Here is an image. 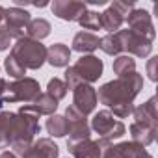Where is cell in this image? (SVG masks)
<instances>
[{
    "mask_svg": "<svg viewBox=\"0 0 158 158\" xmlns=\"http://www.w3.org/2000/svg\"><path fill=\"white\" fill-rule=\"evenodd\" d=\"M141 88H143V76L132 73L101 86L97 93V101H101L110 110L121 104H134V99L138 97Z\"/></svg>",
    "mask_w": 158,
    "mask_h": 158,
    "instance_id": "1",
    "label": "cell"
},
{
    "mask_svg": "<svg viewBox=\"0 0 158 158\" xmlns=\"http://www.w3.org/2000/svg\"><path fill=\"white\" fill-rule=\"evenodd\" d=\"M41 95V88L39 82L34 78H21L15 82H6L4 89L0 91V108L6 102H24V104H32L37 97Z\"/></svg>",
    "mask_w": 158,
    "mask_h": 158,
    "instance_id": "2",
    "label": "cell"
},
{
    "mask_svg": "<svg viewBox=\"0 0 158 158\" xmlns=\"http://www.w3.org/2000/svg\"><path fill=\"white\" fill-rule=\"evenodd\" d=\"M11 56L24 69H39L47 61V48L41 41H34L30 37H21L11 45Z\"/></svg>",
    "mask_w": 158,
    "mask_h": 158,
    "instance_id": "3",
    "label": "cell"
},
{
    "mask_svg": "<svg viewBox=\"0 0 158 158\" xmlns=\"http://www.w3.org/2000/svg\"><path fill=\"white\" fill-rule=\"evenodd\" d=\"M89 128H93V130L99 134V138L108 139V141L121 138V136L125 134V130H127L125 125H123L110 110H101V112H97V114L93 115V119H91V127H89Z\"/></svg>",
    "mask_w": 158,
    "mask_h": 158,
    "instance_id": "4",
    "label": "cell"
},
{
    "mask_svg": "<svg viewBox=\"0 0 158 158\" xmlns=\"http://www.w3.org/2000/svg\"><path fill=\"white\" fill-rule=\"evenodd\" d=\"M63 117L67 121V134H69L67 143H78V141H84V139L91 138V128L88 125L86 115H82L74 106H67Z\"/></svg>",
    "mask_w": 158,
    "mask_h": 158,
    "instance_id": "5",
    "label": "cell"
},
{
    "mask_svg": "<svg viewBox=\"0 0 158 158\" xmlns=\"http://www.w3.org/2000/svg\"><path fill=\"white\" fill-rule=\"evenodd\" d=\"M119 41H121V48L127 50L128 54L132 56H138V58H147L152 50V41H149L147 37L132 32V30H119L115 32Z\"/></svg>",
    "mask_w": 158,
    "mask_h": 158,
    "instance_id": "6",
    "label": "cell"
},
{
    "mask_svg": "<svg viewBox=\"0 0 158 158\" xmlns=\"http://www.w3.org/2000/svg\"><path fill=\"white\" fill-rule=\"evenodd\" d=\"M30 13L21 8H10L4 10V28L13 39L26 37V26L30 23Z\"/></svg>",
    "mask_w": 158,
    "mask_h": 158,
    "instance_id": "7",
    "label": "cell"
},
{
    "mask_svg": "<svg viewBox=\"0 0 158 158\" xmlns=\"http://www.w3.org/2000/svg\"><path fill=\"white\" fill-rule=\"evenodd\" d=\"M112 145V141L108 139H84V141H78V143H67L69 152L74 158H102V154L106 152V149Z\"/></svg>",
    "mask_w": 158,
    "mask_h": 158,
    "instance_id": "8",
    "label": "cell"
},
{
    "mask_svg": "<svg viewBox=\"0 0 158 158\" xmlns=\"http://www.w3.org/2000/svg\"><path fill=\"white\" fill-rule=\"evenodd\" d=\"M73 69H74V73L80 76V80L84 82V84H93V82H97L99 78L102 76V69H104V65H102V61L97 58V56H93V54H88V56H82L80 60H78L74 65H73Z\"/></svg>",
    "mask_w": 158,
    "mask_h": 158,
    "instance_id": "9",
    "label": "cell"
},
{
    "mask_svg": "<svg viewBox=\"0 0 158 158\" xmlns=\"http://www.w3.org/2000/svg\"><path fill=\"white\" fill-rule=\"evenodd\" d=\"M73 106L82 115H88L97 106V91L89 84H80L73 89Z\"/></svg>",
    "mask_w": 158,
    "mask_h": 158,
    "instance_id": "10",
    "label": "cell"
},
{
    "mask_svg": "<svg viewBox=\"0 0 158 158\" xmlns=\"http://www.w3.org/2000/svg\"><path fill=\"white\" fill-rule=\"evenodd\" d=\"M125 21H127V24H128V30H132V32H136V34L147 37L149 41L154 39L156 32H154V26H152V21H151L149 11H145V10H136V8H134V10L130 11V15H128Z\"/></svg>",
    "mask_w": 158,
    "mask_h": 158,
    "instance_id": "11",
    "label": "cell"
},
{
    "mask_svg": "<svg viewBox=\"0 0 158 158\" xmlns=\"http://www.w3.org/2000/svg\"><path fill=\"white\" fill-rule=\"evenodd\" d=\"M50 8L52 13L61 21H78V17L88 10V6L84 2H78V0H54Z\"/></svg>",
    "mask_w": 158,
    "mask_h": 158,
    "instance_id": "12",
    "label": "cell"
},
{
    "mask_svg": "<svg viewBox=\"0 0 158 158\" xmlns=\"http://www.w3.org/2000/svg\"><path fill=\"white\" fill-rule=\"evenodd\" d=\"M134 115V123H141V125H149L158 128V110H156V97H151L147 102H143L141 106L132 110Z\"/></svg>",
    "mask_w": 158,
    "mask_h": 158,
    "instance_id": "13",
    "label": "cell"
},
{
    "mask_svg": "<svg viewBox=\"0 0 158 158\" xmlns=\"http://www.w3.org/2000/svg\"><path fill=\"white\" fill-rule=\"evenodd\" d=\"M156 132H158V128L149 127V125H141V123H132V125H130L132 141L138 143V145H141V147L151 145V143L156 139Z\"/></svg>",
    "mask_w": 158,
    "mask_h": 158,
    "instance_id": "14",
    "label": "cell"
},
{
    "mask_svg": "<svg viewBox=\"0 0 158 158\" xmlns=\"http://www.w3.org/2000/svg\"><path fill=\"white\" fill-rule=\"evenodd\" d=\"M69 60H71V50L67 45L56 43L47 48V61L52 67H65L69 63Z\"/></svg>",
    "mask_w": 158,
    "mask_h": 158,
    "instance_id": "15",
    "label": "cell"
},
{
    "mask_svg": "<svg viewBox=\"0 0 158 158\" xmlns=\"http://www.w3.org/2000/svg\"><path fill=\"white\" fill-rule=\"evenodd\" d=\"M99 48V37L91 32H78L73 39V50L82 52L84 56Z\"/></svg>",
    "mask_w": 158,
    "mask_h": 158,
    "instance_id": "16",
    "label": "cell"
},
{
    "mask_svg": "<svg viewBox=\"0 0 158 158\" xmlns=\"http://www.w3.org/2000/svg\"><path fill=\"white\" fill-rule=\"evenodd\" d=\"M123 23H125V17L119 11H115L112 6H108V10L101 13V28H104L110 34L119 32L121 26H123Z\"/></svg>",
    "mask_w": 158,
    "mask_h": 158,
    "instance_id": "17",
    "label": "cell"
},
{
    "mask_svg": "<svg viewBox=\"0 0 158 158\" xmlns=\"http://www.w3.org/2000/svg\"><path fill=\"white\" fill-rule=\"evenodd\" d=\"M139 147L141 145H138L134 141H123L117 145H110L106 149V152L102 154V158H134V154Z\"/></svg>",
    "mask_w": 158,
    "mask_h": 158,
    "instance_id": "18",
    "label": "cell"
},
{
    "mask_svg": "<svg viewBox=\"0 0 158 158\" xmlns=\"http://www.w3.org/2000/svg\"><path fill=\"white\" fill-rule=\"evenodd\" d=\"M50 23L45 19H32L26 26V37L34 39V41H41L50 34Z\"/></svg>",
    "mask_w": 158,
    "mask_h": 158,
    "instance_id": "19",
    "label": "cell"
},
{
    "mask_svg": "<svg viewBox=\"0 0 158 158\" xmlns=\"http://www.w3.org/2000/svg\"><path fill=\"white\" fill-rule=\"evenodd\" d=\"M30 108L35 112V114H39V115H54V112H56V108H58V101H54L50 95H47V93H41L32 104H30Z\"/></svg>",
    "mask_w": 158,
    "mask_h": 158,
    "instance_id": "20",
    "label": "cell"
},
{
    "mask_svg": "<svg viewBox=\"0 0 158 158\" xmlns=\"http://www.w3.org/2000/svg\"><path fill=\"white\" fill-rule=\"evenodd\" d=\"M99 48L110 56H121L123 48H121V41L117 37V34H108L104 37L99 39Z\"/></svg>",
    "mask_w": 158,
    "mask_h": 158,
    "instance_id": "21",
    "label": "cell"
},
{
    "mask_svg": "<svg viewBox=\"0 0 158 158\" xmlns=\"http://www.w3.org/2000/svg\"><path fill=\"white\" fill-rule=\"evenodd\" d=\"M47 132L52 136V138H63L67 134V121L63 115H50L47 119Z\"/></svg>",
    "mask_w": 158,
    "mask_h": 158,
    "instance_id": "22",
    "label": "cell"
},
{
    "mask_svg": "<svg viewBox=\"0 0 158 158\" xmlns=\"http://www.w3.org/2000/svg\"><path fill=\"white\" fill-rule=\"evenodd\" d=\"M114 73L117 74V78L136 73V61L132 60V56H117L114 60Z\"/></svg>",
    "mask_w": 158,
    "mask_h": 158,
    "instance_id": "23",
    "label": "cell"
},
{
    "mask_svg": "<svg viewBox=\"0 0 158 158\" xmlns=\"http://www.w3.org/2000/svg\"><path fill=\"white\" fill-rule=\"evenodd\" d=\"M32 145H34L45 158H58V154H60L58 145H56L52 139H48V138H39V139L34 141Z\"/></svg>",
    "mask_w": 158,
    "mask_h": 158,
    "instance_id": "24",
    "label": "cell"
},
{
    "mask_svg": "<svg viewBox=\"0 0 158 158\" xmlns=\"http://www.w3.org/2000/svg\"><path fill=\"white\" fill-rule=\"evenodd\" d=\"M78 24L84 26L86 30H99L101 28V13L86 10L80 17H78Z\"/></svg>",
    "mask_w": 158,
    "mask_h": 158,
    "instance_id": "25",
    "label": "cell"
},
{
    "mask_svg": "<svg viewBox=\"0 0 158 158\" xmlns=\"http://www.w3.org/2000/svg\"><path fill=\"white\" fill-rule=\"evenodd\" d=\"M47 95H50L54 101H61L67 95V88H65L63 80H60V78H52V80H48Z\"/></svg>",
    "mask_w": 158,
    "mask_h": 158,
    "instance_id": "26",
    "label": "cell"
},
{
    "mask_svg": "<svg viewBox=\"0 0 158 158\" xmlns=\"http://www.w3.org/2000/svg\"><path fill=\"white\" fill-rule=\"evenodd\" d=\"M4 67H6V71H8V74L10 76H13L15 80H21V78H24V74H26V69L10 54L6 60H4Z\"/></svg>",
    "mask_w": 158,
    "mask_h": 158,
    "instance_id": "27",
    "label": "cell"
},
{
    "mask_svg": "<svg viewBox=\"0 0 158 158\" xmlns=\"http://www.w3.org/2000/svg\"><path fill=\"white\" fill-rule=\"evenodd\" d=\"M63 84H65V88H67V89H74L76 86H80V84H82L80 76L74 73V69H73V67H69V69L65 71V80H63Z\"/></svg>",
    "mask_w": 158,
    "mask_h": 158,
    "instance_id": "28",
    "label": "cell"
},
{
    "mask_svg": "<svg viewBox=\"0 0 158 158\" xmlns=\"http://www.w3.org/2000/svg\"><path fill=\"white\" fill-rule=\"evenodd\" d=\"M110 6H112L115 11H119L125 19H127V17L130 15V11L134 10V2H121V0H115V2H112Z\"/></svg>",
    "mask_w": 158,
    "mask_h": 158,
    "instance_id": "29",
    "label": "cell"
},
{
    "mask_svg": "<svg viewBox=\"0 0 158 158\" xmlns=\"http://www.w3.org/2000/svg\"><path fill=\"white\" fill-rule=\"evenodd\" d=\"M17 156H21V158H45L34 145H30V147H24V149H19V151H13Z\"/></svg>",
    "mask_w": 158,
    "mask_h": 158,
    "instance_id": "30",
    "label": "cell"
},
{
    "mask_svg": "<svg viewBox=\"0 0 158 158\" xmlns=\"http://www.w3.org/2000/svg\"><path fill=\"white\" fill-rule=\"evenodd\" d=\"M11 41H13V37L6 32L4 26H0V50H8L11 47Z\"/></svg>",
    "mask_w": 158,
    "mask_h": 158,
    "instance_id": "31",
    "label": "cell"
},
{
    "mask_svg": "<svg viewBox=\"0 0 158 158\" xmlns=\"http://www.w3.org/2000/svg\"><path fill=\"white\" fill-rule=\"evenodd\" d=\"M156 65H158V58L152 56V58L149 60V63H147V74H149V78H151L152 82H156V78H158V76H156V74H158V73H156Z\"/></svg>",
    "mask_w": 158,
    "mask_h": 158,
    "instance_id": "32",
    "label": "cell"
},
{
    "mask_svg": "<svg viewBox=\"0 0 158 158\" xmlns=\"http://www.w3.org/2000/svg\"><path fill=\"white\" fill-rule=\"evenodd\" d=\"M134 158H152L147 151H145V147H139L138 151H136V154H134Z\"/></svg>",
    "mask_w": 158,
    "mask_h": 158,
    "instance_id": "33",
    "label": "cell"
},
{
    "mask_svg": "<svg viewBox=\"0 0 158 158\" xmlns=\"http://www.w3.org/2000/svg\"><path fill=\"white\" fill-rule=\"evenodd\" d=\"M0 158H19V156H17L13 151H4L2 154H0Z\"/></svg>",
    "mask_w": 158,
    "mask_h": 158,
    "instance_id": "34",
    "label": "cell"
},
{
    "mask_svg": "<svg viewBox=\"0 0 158 158\" xmlns=\"http://www.w3.org/2000/svg\"><path fill=\"white\" fill-rule=\"evenodd\" d=\"M4 23V8H0V24Z\"/></svg>",
    "mask_w": 158,
    "mask_h": 158,
    "instance_id": "35",
    "label": "cell"
}]
</instances>
